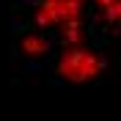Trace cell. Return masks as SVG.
Masks as SVG:
<instances>
[{
    "instance_id": "1",
    "label": "cell",
    "mask_w": 121,
    "mask_h": 121,
    "mask_svg": "<svg viewBox=\"0 0 121 121\" xmlns=\"http://www.w3.org/2000/svg\"><path fill=\"white\" fill-rule=\"evenodd\" d=\"M105 69H107V60L96 55V50L72 44L66 52H60L55 74H60L66 83H88V80H96V74H102Z\"/></svg>"
},
{
    "instance_id": "2",
    "label": "cell",
    "mask_w": 121,
    "mask_h": 121,
    "mask_svg": "<svg viewBox=\"0 0 121 121\" xmlns=\"http://www.w3.org/2000/svg\"><path fill=\"white\" fill-rule=\"evenodd\" d=\"M22 52L28 58H44V55L55 52V41L47 33H25L22 36Z\"/></svg>"
},
{
    "instance_id": "3",
    "label": "cell",
    "mask_w": 121,
    "mask_h": 121,
    "mask_svg": "<svg viewBox=\"0 0 121 121\" xmlns=\"http://www.w3.org/2000/svg\"><path fill=\"white\" fill-rule=\"evenodd\" d=\"M17 74H36V77H47L50 69H47L44 58H25L17 63Z\"/></svg>"
},
{
    "instance_id": "4",
    "label": "cell",
    "mask_w": 121,
    "mask_h": 121,
    "mask_svg": "<svg viewBox=\"0 0 121 121\" xmlns=\"http://www.w3.org/2000/svg\"><path fill=\"white\" fill-rule=\"evenodd\" d=\"M28 30H30V22H28V19H19V17H14V19L8 22V33H11V36H14V39L25 36Z\"/></svg>"
},
{
    "instance_id": "5",
    "label": "cell",
    "mask_w": 121,
    "mask_h": 121,
    "mask_svg": "<svg viewBox=\"0 0 121 121\" xmlns=\"http://www.w3.org/2000/svg\"><path fill=\"white\" fill-rule=\"evenodd\" d=\"M47 83H50V85H63L66 80H63V77H47Z\"/></svg>"
},
{
    "instance_id": "6",
    "label": "cell",
    "mask_w": 121,
    "mask_h": 121,
    "mask_svg": "<svg viewBox=\"0 0 121 121\" xmlns=\"http://www.w3.org/2000/svg\"><path fill=\"white\" fill-rule=\"evenodd\" d=\"M19 55V47H17V41H11V58H17Z\"/></svg>"
}]
</instances>
